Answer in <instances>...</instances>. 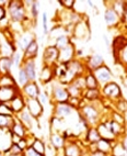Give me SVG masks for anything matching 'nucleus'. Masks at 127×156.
<instances>
[{"instance_id": "obj_1", "label": "nucleus", "mask_w": 127, "mask_h": 156, "mask_svg": "<svg viewBox=\"0 0 127 156\" xmlns=\"http://www.w3.org/2000/svg\"><path fill=\"white\" fill-rule=\"evenodd\" d=\"M79 111H80V118L87 126H97L101 122V111L94 106V102H82L79 108Z\"/></svg>"}, {"instance_id": "obj_2", "label": "nucleus", "mask_w": 127, "mask_h": 156, "mask_svg": "<svg viewBox=\"0 0 127 156\" xmlns=\"http://www.w3.org/2000/svg\"><path fill=\"white\" fill-rule=\"evenodd\" d=\"M8 9L9 18L12 20V22L22 23L23 21L28 20L26 17V9L23 1H9V5L7 7Z\"/></svg>"}, {"instance_id": "obj_3", "label": "nucleus", "mask_w": 127, "mask_h": 156, "mask_svg": "<svg viewBox=\"0 0 127 156\" xmlns=\"http://www.w3.org/2000/svg\"><path fill=\"white\" fill-rule=\"evenodd\" d=\"M100 90H101V95H102L103 98L113 101V102H116L121 98H123L122 97L121 87L115 81H111V83L105 84L104 86H102L100 88Z\"/></svg>"}, {"instance_id": "obj_4", "label": "nucleus", "mask_w": 127, "mask_h": 156, "mask_svg": "<svg viewBox=\"0 0 127 156\" xmlns=\"http://www.w3.org/2000/svg\"><path fill=\"white\" fill-rule=\"evenodd\" d=\"M50 98L56 103H66L69 100V92L67 90V87L61 84L54 85L52 88V96Z\"/></svg>"}, {"instance_id": "obj_5", "label": "nucleus", "mask_w": 127, "mask_h": 156, "mask_svg": "<svg viewBox=\"0 0 127 156\" xmlns=\"http://www.w3.org/2000/svg\"><path fill=\"white\" fill-rule=\"evenodd\" d=\"M58 55H59V50L55 45H48L47 48H45L43 53V65L55 67L58 62Z\"/></svg>"}, {"instance_id": "obj_6", "label": "nucleus", "mask_w": 127, "mask_h": 156, "mask_svg": "<svg viewBox=\"0 0 127 156\" xmlns=\"http://www.w3.org/2000/svg\"><path fill=\"white\" fill-rule=\"evenodd\" d=\"M91 73L94 75V77H95V79L98 80V83H99L100 88H101L102 86H104L105 84L113 81L112 80L113 74H112L111 69L106 66V65H103V66L99 67V68H97V69L93 70V72H91Z\"/></svg>"}, {"instance_id": "obj_7", "label": "nucleus", "mask_w": 127, "mask_h": 156, "mask_svg": "<svg viewBox=\"0 0 127 156\" xmlns=\"http://www.w3.org/2000/svg\"><path fill=\"white\" fill-rule=\"evenodd\" d=\"M76 48L75 45L69 44L68 46L63 48V50H59V55H58V62L57 64L66 65L74 59H76Z\"/></svg>"}, {"instance_id": "obj_8", "label": "nucleus", "mask_w": 127, "mask_h": 156, "mask_svg": "<svg viewBox=\"0 0 127 156\" xmlns=\"http://www.w3.org/2000/svg\"><path fill=\"white\" fill-rule=\"evenodd\" d=\"M21 92L19 87H0V103H10Z\"/></svg>"}, {"instance_id": "obj_9", "label": "nucleus", "mask_w": 127, "mask_h": 156, "mask_svg": "<svg viewBox=\"0 0 127 156\" xmlns=\"http://www.w3.org/2000/svg\"><path fill=\"white\" fill-rule=\"evenodd\" d=\"M25 103H26V107L25 108L28 109V111L31 113V115L34 118V119H39L42 117V114L44 112V107L41 103V101L37 99H25Z\"/></svg>"}, {"instance_id": "obj_10", "label": "nucleus", "mask_w": 127, "mask_h": 156, "mask_svg": "<svg viewBox=\"0 0 127 156\" xmlns=\"http://www.w3.org/2000/svg\"><path fill=\"white\" fill-rule=\"evenodd\" d=\"M74 108L70 106L69 103H56L54 107V117L63 120V119H67L72 114Z\"/></svg>"}, {"instance_id": "obj_11", "label": "nucleus", "mask_w": 127, "mask_h": 156, "mask_svg": "<svg viewBox=\"0 0 127 156\" xmlns=\"http://www.w3.org/2000/svg\"><path fill=\"white\" fill-rule=\"evenodd\" d=\"M39 92V87L36 84V81H29L24 87L21 88V94L24 96L25 99H37Z\"/></svg>"}, {"instance_id": "obj_12", "label": "nucleus", "mask_w": 127, "mask_h": 156, "mask_svg": "<svg viewBox=\"0 0 127 156\" xmlns=\"http://www.w3.org/2000/svg\"><path fill=\"white\" fill-rule=\"evenodd\" d=\"M63 152L65 156H83L82 148L76 142H72L70 140L66 141V144L63 146Z\"/></svg>"}, {"instance_id": "obj_13", "label": "nucleus", "mask_w": 127, "mask_h": 156, "mask_svg": "<svg viewBox=\"0 0 127 156\" xmlns=\"http://www.w3.org/2000/svg\"><path fill=\"white\" fill-rule=\"evenodd\" d=\"M103 65H105L104 58L101 54H92L91 56H89V58L86 62V67L88 72H93Z\"/></svg>"}, {"instance_id": "obj_14", "label": "nucleus", "mask_w": 127, "mask_h": 156, "mask_svg": "<svg viewBox=\"0 0 127 156\" xmlns=\"http://www.w3.org/2000/svg\"><path fill=\"white\" fill-rule=\"evenodd\" d=\"M97 129H98V131H99V134H100V136H101V139L108 140V141H110V142H116V141L118 140L115 136V134L110 130V128L106 126V123H105L104 121L100 122L97 126Z\"/></svg>"}, {"instance_id": "obj_15", "label": "nucleus", "mask_w": 127, "mask_h": 156, "mask_svg": "<svg viewBox=\"0 0 127 156\" xmlns=\"http://www.w3.org/2000/svg\"><path fill=\"white\" fill-rule=\"evenodd\" d=\"M23 69L25 70L30 81H36V63L35 59H25L21 65Z\"/></svg>"}, {"instance_id": "obj_16", "label": "nucleus", "mask_w": 127, "mask_h": 156, "mask_svg": "<svg viewBox=\"0 0 127 156\" xmlns=\"http://www.w3.org/2000/svg\"><path fill=\"white\" fill-rule=\"evenodd\" d=\"M104 21L106 23L108 27L112 28V27H116V25L118 24L121 22L122 20L119 18V16L114 11L113 9L111 8H106L104 11Z\"/></svg>"}, {"instance_id": "obj_17", "label": "nucleus", "mask_w": 127, "mask_h": 156, "mask_svg": "<svg viewBox=\"0 0 127 156\" xmlns=\"http://www.w3.org/2000/svg\"><path fill=\"white\" fill-rule=\"evenodd\" d=\"M55 77V70H54V67L52 66H46V65H43L39 73V81L42 84L47 85L50 84V81L54 79Z\"/></svg>"}, {"instance_id": "obj_18", "label": "nucleus", "mask_w": 127, "mask_h": 156, "mask_svg": "<svg viewBox=\"0 0 127 156\" xmlns=\"http://www.w3.org/2000/svg\"><path fill=\"white\" fill-rule=\"evenodd\" d=\"M26 130H28L26 126L14 115V121H13L12 126L10 128V132H11L12 134H15L18 136L24 139V137L28 136V131H26Z\"/></svg>"}, {"instance_id": "obj_19", "label": "nucleus", "mask_w": 127, "mask_h": 156, "mask_svg": "<svg viewBox=\"0 0 127 156\" xmlns=\"http://www.w3.org/2000/svg\"><path fill=\"white\" fill-rule=\"evenodd\" d=\"M66 137L61 135L60 133H58V132H53L50 134V142L52 144V146L54 147V150L56 151H61L63 150V146L66 144Z\"/></svg>"}, {"instance_id": "obj_20", "label": "nucleus", "mask_w": 127, "mask_h": 156, "mask_svg": "<svg viewBox=\"0 0 127 156\" xmlns=\"http://www.w3.org/2000/svg\"><path fill=\"white\" fill-rule=\"evenodd\" d=\"M72 35L77 39H84L86 36H89V27L81 20L80 22L72 27Z\"/></svg>"}, {"instance_id": "obj_21", "label": "nucleus", "mask_w": 127, "mask_h": 156, "mask_svg": "<svg viewBox=\"0 0 127 156\" xmlns=\"http://www.w3.org/2000/svg\"><path fill=\"white\" fill-rule=\"evenodd\" d=\"M35 40L36 39L35 36H34V34L32 32H30V31H26V32H24L23 34L20 35L19 41H18V46H19L20 50L22 51V52H24L28 48L29 45L33 42V41H35Z\"/></svg>"}, {"instance_id": "obj_22", "label": "nucleus", "mask_w": 127, "mask_h": 156, "mask_svg": "<svg viewBox=\"0 0 127 156\" xmlns=\"http://www.w3.org/2000/svg\"><path fill=\"white\" fill-rule=\"evenodd\" d=\"M10 107H11V110L14 114H18L20 112L24 110L25 107H26V103H25V98L24 96L20 92L17 97L14 98L13 100L10 102Z\"/></svg>"}, {"instance_id": "obj_23", "label": "nucleus", "mask_w": 127, "mask_h": 156, "mask_svg": "<svg viewBox=\"0 0 127 156\" xmlns=\"http://www.w3.org/2000/svg\"><path fill=\"white\" fill-rule=\"evenodd\" d=\"M106 123V126L110 128V130L115 134V136L117 139H119L121 136H123L125 134V126L121 124V123L116 122L114 120H111V119H108L106 121H104Z\"/></svg>"}, {"instance_id": "obj_24", "label": "nucleus", "mask_w": 127, "mask_h": 156, "mask_svg": "<svg viewBox=\"0 0 127 156\" xmlns=\"http://www.w3.org/2000/svg\"><path fill=\"white\" fill-rule=\"evenodd\" d=\"M15 117L19 119L21 122L24 124L25 126H26V129H32V126H33V123H34V119L32 115H31V113L28 111V109L25 108L24 110H22V111L20 112V113L18 114H14Z\"/></svg>"}, {"instance_id": "obj_25", "label": "nucleus", "mask_w": 127, "mask_h": 156, "mask_svg": "<svg viewBox=\"0 0 127 156\" xmlns=\"http://www.w3.org/2000/svg\"><path fill=\"white\" fill-rule=\"evenodd\" d=\"M37 54H39V42L35 40L23 52V61H25V59H35Z\"/></svg>"}, {"instance_id": "obj_26", "label": "nucleus", "mask_w": 127, "mask_h": 156, "mask_svg": "<svg viewBox=\"0 0 127 156\" xmlns=\"http://www.w3.org/2000/svg\"><path fill=\"white\" fill-rule=\"evenodd\" d=\"M101 140L97 126H89L86 131V141L88 144H97Z\"/></svg>"}, {"instance_id": "obj_27", "label": "nucleus", "mask_w": 127, "mask_h": 156, "mask_svg": "<svg viewBox=\"0 0 127 156\" xmlns=\"http://www.w3.org/2000/svg\"><path fill=\"white\" fill-rule=\"evenodd\" d=\"M13 67L11 57H0V75L11 74V69Z\"/></svg>"}, {"instance_id": "obj_28", "label": "nucleus", "mask_w": 127, "mask_h": 156, "mask_svg": "<svg viewBox=\"0 0 127 156\" xmlns=\"http://www.w3.org/2000/svg\"><path fill=\"white\" fill-rule=\"evenodd\" d=\"M114 143L115 142H110L108 140L101 139L97 144H94V146H95V150L100 151V152H103V153L108 154V155H111Z\"/></svg>"}, {"instance_id": "obj_29", "label": "nucleus", "mask_w": 127, "mask_h": 156, "mask_svg": "<svg viewBox=\"0 0 127 156\" xmlns=\"http://www.w3.org/2000/svg\"><path fill=\"white\" fill-rule=\"evenodd\" d=\"M113 51L115 53L118 54L123 48L127 46V37L125 35H119L116 36L113 41Z\"/></svg>"}, {"instance_id": "obj_30", "label": "nucleus", "mask_w": 127, "mask_h": 156, "mask_svg": "<svg viewBox=\"0 0 127 156\" xmlns=\"http://www.w3.org/2000/svg\"><path fill=\"white\" fill-rule=\"evenodd\" d=\"M101 90L99 89H86L83 94V98L89 102H95L101 98Z\"/></svg>"}, {"instance_id": "obj_31", "label": "nucleus", "mask_w": 127, "mask_h": 156, "mask_svg": "<svg viewBox=\"0 0 127 156\" xmlns=\"http://www.w3.org/2000/svg\"><path fill=\"white\" fill-rule=\"evenodd\" d=\"M84 79H86V87L87 89H99L100 85L98 83V80L95 79L94 75L91 72H88L84 74Z\"/></svg>"}, {"instance_id": "obj_32", "label": "nucleus", "mask_w": 127, "mask_h": 156, "mask_svg": "<svg viewBox=\"0 0 127 156\" xmlns=\"http://www.w3.org/2000/svg\"><path fill=\"white\" fill-rule=\"evenodd\" d=\"M17 80L12 74L0 75V87H17Z\"/></svg>"}, {"instance_id": "obj_33", "label": "nucleus", "mask_w": 127, "mask_h": 156, "mask_svg": "<svg viewBox=\"0 0 127 156\" xmlns=\"http://www.w3.org/2000/svg\"><path fill=\"white\" fill-rule=\"evenodd\" d=\"M31 146H32V147L34 148V151L37 152L41 156H46V146H45V143L43 142L41 139L35 137Z\"/></svg>"}, {"instance_id": "obj_34", "label": "nucleus", "mask_w": 127, "mask_h": 156, "mask_svg": "<svg viewBox=\"0 0 127 156\" xmlns=\"http://www.w3.org/2000/svg\"><path fill=\"white\" fill-rule=\"evenodd\" d=\"M69 44H71V39L68 34H63L55 40V46L58 50H63V48L68 46Z\"/></svg>"}, {"instance_id": "obj_35", "label": "nucleus", "mask_w": 127, "mask_h": 156, "mask_svg": "<svg viewBox=\"0 0 127 156\" xmlns=\"http://www.w3.org/2000/svg\"><path fill=\"white\" fill-rule=\"evenodd\" d=\"M14 121V115H7L0 113V129H9L12 126Z\"/></svg>"}, {"instance_id": "obj_36", "label": "nucleus", "mask_w": 127, "mask_h": 156, "mask_svg": "<svg viewBox=\"0 0 127 156\" xmlns=\"http://www.w3.org/2000/svg\"><path fill=\"white\" fill-rule=\"evenodd\" d=\"M29 81L30 80H29V77H28V75H26L25 70L23 69L22 67H20L19 69H18V76H17V84H18V86H19V88L24 87Z\"/></svg>"}, {"instance_id": "obj_37", "label": "nucleus", "mask_w": 127, "mask_h": 156, "mask_svg": "<svg viewBox=\"0 0 127 156\" xmlns=\"http://www.w3.org/2000/svg\"><path fill=\"white\" fill-rule=\"evenodd\" d=\"M11 59H12V63H13V67H15V68L19 69L23 63V52H18V51H15L13 55L11 56Z\"/></svg>"}, {"instance_id": "obj_38", "label": "nucleus", "mask_w": 127, "mask_h": 156, "mask_svg": "<svg viewBox=\"0 0 127 156\" xmlns=\"http://www.w3.org/2000/svg\"><path fill=\"white\" fill-rule=\"evenodd\" d=\"M126 2L127 1H113V2H112L113 7H111V8L118 14L121 19H122V16H123V12H124L125 6H126Z\"/></svg>"}, {"instance_id": "obj_39", "label": "nucleus", "mask_w": 127, "mask_h": 156, "mask_svg": "<svg viewBox=\"0 0 127 156\" xmlns=\"http://www.w3.org/2000/svg\"><path fill=\"white\" fill-rule=\"evenodd\" d=\"M115 108L117 110V112L125 115L127 113V100H125L124 98H121L119 100H117L115 102Z\"/></svg>"}, {"instance_id": "obj_40", "label": "nucleus", "mask_w": 127, "mask_h": 156, "mask_svg": "<svg viewBox=\"0 0 127 156\" xmlns=\"http://www.w3.org/2000/svg\"><path fill=\"white\" fill-rule=\"evenodd\" d=\"M65 30H66V28L63 27V25H55L54 28H53V30L50 31V37H59V36L63 35L65 33Z\"/></svg>"}, {"instance_id": "obj_41", "label": "nucleus", "mask_w": 127, "mask_h": 156, "mask_svg": "<svg viewBox=\"0 0 127 156\" xmlns=\"http://www.w3.org/2000/svg\"><path fill=\"white\" fill-rule=\"evenodd\" d=\"M108 119H111V120H114V121H116V122L121 123V124H123V126H125V124H126V118H125V115H124V114L119 113V112H117V111L112 112Z\"/></svg>"}, {"instance_id": "obj_42", "label": "nucleus", "mask_w": 127, "mask_h": 156, "mask_svg": "<svg viewBox=\"0 0 127 156\" xmlns=\"http://www.w3.org/2000/svg\"><path fill=\"white\" fill-rule=\"evenodd\" d=\"M117 61H119L124 66L127 67V46L117 54Z\"/></svg>"}, {"instance_id": "obj_43", "label": "nucleus", "mask_w": 127, "mask_h": 156, "mask_svg": "<svg viewBox=\"0 0 127 156\" xmlns=\"http://www.w3.org/2000/svg\"><path fill=\"white\" fill-rule=\"evenodd\" d=\"M75 2L74 0H63V1H60V5L66 9V10H74L75 8Z\"/></svg>"}, {"instance_id": "obj_44", "label": "nucleus", "mask_w": 127, "mask_h": 156, "mask_svg": "<svg viewBox=\"0 0 127 156\" xmlns=\"http://www.w3.org/2000/svg\"><path fill=\"white\" fill-rule=\"evenodd\" d=\"M50 96H48L46 94L45 91H43V92H39V100L41 101V103L44 106V105H47V103L50 102Z\"/></svg>"}, {"instance_id": "obj_45", "label": "nucleus", "mask_w": 127, "mask_h": 156, "mask_svg": "<svg viewBox=\"0 0 127 156\" xmlns=\"http://www.w3.org/2000/svg\"><path fill=\"white\" fill-rule=\"evenodd\" d=\"M8 153L11 154H23V150L20 148L18 144H11V147L8 150Z\"/></svg>"}, {"instance_id": "obj_46", "label": "nucleus", "mask_w": 127, "mask_h": 156, "mask_svg": "<svg viewBox=\"0 0 127 156\" xmlns=\"http://www.w3.org/2000/svg\"><path fill=\"white\" fill-rule=\"evenodd\" d=\"M42 20H43V33L46 35L48 33V25H47V13L43 12L42 13Z\"/></svg>"}, {"instance_id": "obj_47", "label": "nucleus", "mask_w": 127, "mask_h": 156, "mask_svg": "<svg viewBox=\"0 0 127 156\" xmlns=\"http://www.w3.org/2000/svg\"><path fill=\"white\" fill-rule=\"evenodd\" d=\"M23 156H41L37 152L34 151V148L32 146H29L28 148H25L23 152Z\"/></svg>"}, {"instance_id": "obj_48", "label": "nucleus", "mask_w": 127, "mask_h": 156, "mask_svg": "<svg viewBox=\"0 0 127 156\" xmlns=\"http://www.w3.org/2000/svg\"><path fill=\"white\" fill-rule=\"evenodd\" d=\"M89 156H110L108 154L103 153V152H100V151L95 150V151H92V152H88Z\"/></svg>"}, {"instance_id": "obj_49", "label": "nucleus", "mask_w": 127, "mask_h": 156, "mask_svg": "<svg viewBox=\"0 0 127 156\" xmlns=\"http://www.w3.org/2000/svg\"><path fill=\"white\" fill-rule=\"evenodd\" d=\"M21 140H22V137H20V136H18V135H15V134L11 133V143L12 144H19Z\"/></svg>"}, {"instance_id": "obj_50", "label": "nucleus", "mask_w": 127, "mask_h": 156, "mask_svg": "<svg viewBox=\"0 0 127 156\" xmlns=\"http://www.w3.org/2000/svg\"><path fill=\"white\" fill-rule=\"evenodd\" d=\"M6 16H7L6 8H3V7H0V22H2V20L6 19Z\"/></svg>"}, {"instance_id": "obj_51", "label": "nucleus", "mask_w": 127, "mask_h": 156, "mask_svg": "<svg viewBox=\"0 0 127 156\" xmlns=\"http://www.w3.org/2000/svg\"><path fill=\"white\" fill-rule=\"evenodd\" d=\"M121 20L124 23H127V2H126V6H125L124 12H123V16H122V19Z\"/></svg>"}, {"instance_id": "obj_52", "label": "nucleus", "mask_w": 127, "mask_h": 156, "mask_svg": "<svg viewBox=\"0 0 127 156\" xmlns=\"http://www.w3.org/2000/svg\"><path fill=\"white\" fill-rule=\"evenodd\" d=\"M103 39H104V41H105V44L108 46V45H110V41H108V39L106 37V35H103Z\"/></svg>"}, {"instance_id": "obj_53", "label": "nucleus", "mask_w": 127, "mask_h": 156, "mask_svg": "<svg viewBox=\"0 0 127 156\" xmlns=\"http://www.w3.org/2000/svg\"><path fill=\"white\" fill-rule=\"evenodd\" d=\"M6 156H23V154H11V153H8Z\"/></svg>"}, {"instance_id": "obj_54", "label": "nucleus", "mask_w": 127, "mask_h": 156, "mask_svg": "<svg viewBox=\"0 0 127 156\" xmlns=\"http://www.w3.org/2000/svg\"><path fill=\"white\" fill-rule=\"evenodd\" d=\"M0 156H6V155H5V153H3V152H1V151H0Z\"/></svg>"}, {"instance_id": "obj_55", "label": "nucleus", "mask_w": 127, "mask_h": 156, "mask_svg": "<svg viewBox=\"0 0 127 156\" xmlns=\"http://www.w3.org/2000/svg\"><path fill=\"white\" fill-rule=\"evenodd\" d=\"M0 48H1V42H0Z\"/></svg>"}, {"instance_id": "obj_56", "label": "nucleus", "mask_w": 127, "mask_h": 156, "mask_svg": "<svg viewBox=\"0 0 127 156\" xmlns=\"http://www.w3.org/2000/svg\"><path fill=\"white\" fill-rule=\"evenodd\" d=\"M83 156H84V155H83Z\"/></svg>"}]
</instances>
